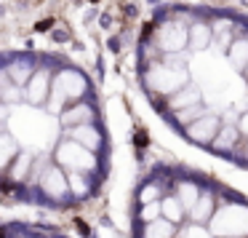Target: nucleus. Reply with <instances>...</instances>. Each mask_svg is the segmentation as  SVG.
Segmentation results:
<instances>
[{
    "mask_svg": "<svg viewBox=\"0 0 248 238\" xmlns=\"http://www.w3.org/2000/svg\"><path fill=\"white\" fill-rule=\"evenodd\" d=\"M230 59H232V65H235L237 70L248 67V38H237L235 43H232V49H230Z\"/></svg>",
    "mask_w": 248,
    "mask_h": 238,
    "instance_id": "13",
    "label": "nucleus"
},
{
    "mask_svg": "<svg viewBox=\"0 0 248 238\" xmlns=\"http://www.w3.org/2000/svg\"><path fill=\"white\" fill-rule=\"evenodd\" d=\"M38 193L54 206H64V204H70V201H75L72 198V190H70L67 171L59 166V163L46 166L43 171L38 174Z\"/></svg>",
    "mask_w": 248,
    "mask_h": 238,
    "instance_id": "3",
    "label": "nucleus"
},
{
    "mask_svg": "<svg viewBox=\"0 0 248 238\" xmlns=\"http://www.w3.org/2000/svg\"><path fill=\"white\" fill-rule=\"evenodd\" d=\"M240 139H243V134L237 131V126H221V131L216 134V139L211 147H214L216 153H235V147Z\"/></svg>",
    "mask_w": 248,
    "mask_h": 238,
    "instance_id": "9",
    "label": "nucleus"
},
{
    "mask_svg": "<svg viewBox=\"0 0 248 238\" xmlns=\"http://www.w3.org/2000/svg\"><path fill=\"white\" fill-rule=\"evenodd\" d=\"M91 115H93V110L88 107V104L78 102L75 107H70L64 115H62V123L72 126V129H78V126H88V123H91Z\"/></svg>",
    "mask_w": 248,
    "mask_h": 238,
    "instance_id": "11",
    "label": "nucleus"
},
{
    "mask_svg": "<svg viewBox=\"0 0 248 238\" xmlns=\"http://www.w3.org/2000/svg\"><path fill=\"white\" fill-rule=\"evenodd\" d=\"M198 113H200V110H198V104H195V107H189V110H182V113H176V118L184 120V123H189L192 118H198Z\"/></svg>",
    "mask_w": 248,
    "mask_h": 238,
    "instance_id": "16",
    "label": "nucleus"
},
{
    "mask_svg": "<svg viewBox=\"0 0 248 238\" xmlns=\"http://www.w3.org/2000/svg\"><path fill=\"white\" fill-rule=\"evenodd\" d=\"M6 115H8V110H6V104H0V120L6 118Z\"/></svg>",
    "mask_w": 248,
    "mask_h": 238,
    "instance_id": "18",
    "label": "nucleus"
},
{
    "mask_svg": "<svg viewBox=\"0 0 248 238\" xmlns=\"http://www.w3.org/2000/svg\"><path fill=\"white\" fill-rule=\"evenodd\" d=\"M160 209H163V220H168V222H173L176 227H184L187 222L184 220H189V211L184 209V204L176 198V195L168 190L166 195H163V201H160Z\"/></svg>",
    "mask_w": 248,
    "mask_h": 238,
    "instance_id": "7",
    "label": "nucleus"
},
{
    "mask_svg": "<svg viewBox=\"0 0 248 238\" xmlns=\"http://www.w3.org/2000/svg\"><path fill=\"white\" fill-rule=\"evenodd\" d=\"M211 40V30L205 27V24H195L192 30H189V43L195 46V49H205Z\"/></svg>",
    "mask_w": 248,
    "mask_h": 238,
    "instance_id": "15",
    "label": "nucleus"
},
{
    "mask_svg": "<svg viewBox=\"0 0 248 238\" xmlns=\"http://www.w3.org/2000/svg\"><path fill=\"white\" fill-rule=\"evenodd\" d=\"M56 163H59L67 174L75 171V174H86V177H93V171H96V166H99L93 150L83 147L80 142H75V139H64L56 147Z\"/></svg>",
    "mask_w": 248,
    "mask_h": 238,
    "instance_id": "2",
    "label": "nucleus"
},
{
    "mask_svg": "<svg viewBox=\"0 0 248 238\" xmlns=\"http://www.w3.org/2000/svg\"><path fill=\"white\" fill-rule=\"evenodd\" d=\"M203 190H205V185L200 182V179H187V177H182V179H176V182H173L171 193H173V195H176V198L184 204V209L192 211V206L200 201Z\"/></svg>",
    "mask_w": 248,
    "mask_h": 238,
    "instance_id": "5",
    "label": "nucleus"
},
{
    "mask_svg": "<svg viewBox=\"0 0 248 238\" xmlns=\"http://www.w3.org/2000/svg\"><path fill=\"white\" fill-rule=\"evenodd\" d=\"M136 238H179V227L160 217L155 222H139L136 225Z\"/></svg>",
    "mask_w": 248,
    "mask_h": 238,
    "instance_id": "6",
    "label": "nucleus"
},
{
    "mask_svg": "<svg viewBox=\"0 0 248 238\" xmlns=\"http://www.w3.org/2000/svg\"><path fill=\"white\" fill-rule=\"evenodd\" d=\"M51 88H54L51 75L40 70V72H35V75L30 78V83H27V99H32L35 104H40L46 99V94H51Z\"/></svg>",
    "mask_w": 248,
    "mask_h": 238,
    "instance_id": "8",
    "label": "nucleus"
},
{
    "mask_svg": "<svg viewBox=\"0 0 248 238\" xmlns=\"http://www.w3.org/2000/svg\"><path fill=\"white\" fill-rule=\"evenodd\" d=\"M72 139L80 142L83 147H88V150H99L102 147V131L96 129V126H78V129H72Z\"/></svg>",
    "mask_w": 248,
    "mask_h": 238,
    "instance_id": "10",
    "label": "nucleus"
},
{
    "mask_svg": "<svg viewBox=\"0 0 248 238\" xmlns=\"http://www.w3.org/2000/svg\"><path fill=\"white\" fill-rule=\"evenodd\" d=\"M14 161H16V142L11 136L0 134V171H8Z\"/></svg>",
    "mask_w": 248,
    "mask_h": 238,
    "instance_id": "12",
    "label": "nucleus"
},
{
    "mask_svg": "<svg viewBox=\"0 0 248 238\" xmlns=\"http://www.w3.org/2000/svg\"><path fill=\"white\" fill-rule=\"evenodd\" d=\"M221 131V126H219V118L216 115H200L195 123H189L187 126V134H189V139H195V142H200V145H214V139H216V134Z\"/></svg>",
    "mask_w": 248,
    "mask_h": 238,
    "instance_id": "4",
    "label": "nucleus"
},
{
    "mask_svg": "<svg viewBox=\"0 0 248 238\" xmlns=\"http://www.w3.org/2000/svg\"><path fill=\"white\" fill-rule=\"evenodd\" d=\"M246 72H248V67H246Z\"/></svg>",
    "mask_w": 248,
    "mask_h": 238,
    "instance_id": "19",
    "label": "nucleus"
},
{
    "mask_svg": "<svg viewBox=\"0 0 248 238\" xmlns=\"http://www.w3.org/2000/svg\"><path fill=\"white\" fill-rule=\"evenodd\" d=\"M179 238H214L208 230V225H195V222H187L184 227H179Z\"/></svg>",
    "mask_w": 248,
    "mask_h": 238,
    "instance_id": "14",
    "label": "nucleus"
},
{
    "mask_svg": "<svg viewBox=\"0 0 248 238\" xmlns=\"http://www.w3.org/2000/svg\"><path fill=\"white\" fill-rule=\"evenodd\" d=\"M237 131H240V134H243V136H248V113H246V115H243V118H240V120H237Z\"/></svg>",
    "mask_w": 248,
    "mask_h": 238,
    "instance_id": "17",
    "label": "nucleus"
},
{
    "mask_svg": "<svg viewBox=\"0 0 248 238\" xmlns=\"http://www.w3.org/2000/svg\"><path fill=\"white\" fill-rule=\"evenodd\" d=\"M208 230L214 238H248V201L221 198L216 214L208 222Z\"/></svg>",
    "mask_w": 248,
    "mask_h": 238,
    "instance_id": "1",
    "label": "nucleus"
}]
</instances>
